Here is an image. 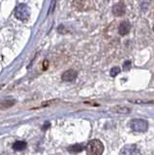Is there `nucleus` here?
Segmentation results:
<instances>
[{"instance_id": "ddd939ff", "label": "nucleus", "mask_w": 154, "mask_h": 155, "mask_svg": "<svg viewBox=\"0 0 154 155\" xmlns=\"http://www.w3.org/2000/svg\"><path fill=\"white\" fill-rule=\"evenodd\" d=\"M131 61H130V60H126V61H124L123 62V69L124 70H129L130 69V68H131Z\"/></svg>"}, {"instance_id": "f257e3e1", "label": "nucleus", "mask_w": 154, "mask_h": 155, "mask_svg": "<svg viewBox=\"0 0 154 155\" xmlns=\"http://www.w3.org/2000/svg\"><path fill=\"white\" fill-rule=\"evenodd\" d=\"M87 155H102L104 151V145L98 140H93L86 144L85 147Z\"/></svg>"}, {"instance_id": "0eeeda50", "label": "nucleus", "mask_w": 154, "mask_h": 155, "mask_svg": "<svg viewBox=\"0 0 154 155\" xmlns=\"http://www.w3.org/2000/svg\"><path fill=\"white\" fill-rule=\"evenodd\" d=\"M130 29H131V24H130V22L128 21H125L119 24L118 32L120 35L124 36V35H127V34L130 32Z\"/></svg>"}, {"instance_id": "4468645a", "label": "nucleus", "mask_w": 154, "mask_h": 155, "mask_svg": "<svg viewBox=\"0 0 154 155\" xmlns=\"http://www.w3.org/2000/svg\"><path fill=\"white\" fill-rule=\"evenodd\" d=\"M134 103H138V104H153L154 105V101H148V102H142V101H132Z\"/></svg>"}, {"instance_id": "f8f14e48", "label": "nucleus", "mask_w": 154, "mask_h": 155, "mask_svg": "<svg viewBox=\"0 0 154 155\" xmlns=\"http://www.w3.org/2000/svg\"><path fill=\"white\" fill-rule=\"evenodd\" d=\"M119 73H120V68L117 67V66H115V67L112 68V70H110V76H112V77H115V76H117Z\"/></svg>"}, {"instance_id": "7ed1b4c3", "label": "nucleus", "mask_w": 154, "mask_h": 155, "mask_svg": "<svg viewBox=\"0 0 154 155\" xmlns=\"http://www.w3.org/2000/svg\"><path fill=\"white\" fill-rule=\"evenodd\" d=\"M130 127L135 132H146L148 128V123L146 120L141 118H135L130 122Z\"/></svg>"}, {"instance_id": "2eb2a0df", "label": "nucleus", "mask_w": 154, "mask_h": 155, "mask_svg": "<svg viewBox=\"0 0 154 155\" xmlns=\"http://www.w3.org/2000/svg\"><path fill=\"white\" fill-rule=\"evenodd\" d=\"M153 31H154V25H153Z\"/></svg>"}, {"instance_id": "1a4fd4ad", "label": "nucleus", "mask_w": 154, "mask_h": 155, "mask_svg": "<svg viewBox=\"0 0 154 155\" xmlns=\"http://www.w3.org/2000/svg\"><path fill=\"white\" fill-rule=\"evenodd\" d=\"M27 147V143L23 140H18L15 143L13 144V148L16 149V150H23L25 149Z\"/></svg>"}, {"instance_id": "9d476101", "label": "nucleus", "mask_w": 154, "mask_h": 155, "mask_svg": "<svg viewBox=\"0 0 154 155\" xmlns=\"http://www.w3.org/2000/svg\"><path fill=\"white\" fill-rule=\"evenodd\" d=\"M84 149V145L83 144H74V145H71V147H68V150L72 153H78L80 152L81 150Z\"/></svg>"}, {"instance_id": "423d86ee", "label": "nucleus", "mask_w": 154, "mask_h": 155, "mask_svg": "<svg viewBox=\"0 0 154 155\" xmlns=\"http://www.w3.org/2000/svg\"><path fill=\"white\" fill-rule=\"evenodd\" d=\"M125 11H126V8H125V5L123 3H117L113 7V13L116 17L123 16L125 14Z\"/></svg>"}, {"instance_id": "39448f33", "label": "nucleus", "mask_w": 154, "mask_h": 155, "mask_svg": "<svg viewBox=\"0 0 154 155\" xmlns=\"http://www.w3.org/2000/svg\"><path fill=\"white\" fill-rule=\"evenodd\" d=\"M77 76H78V73H77L73 69H70V70L63 73L61 79H62V81H73L77 78Z\"/></svg>"}, {"instance_id": "20e7f679", "label": "nucleus", "mask_w": 154, "mask_h": 155, "mask_svg": "<svg viewBox=\"0 0 154 155\" xmlns=\"http://www.w3.org/2000/svg\"><path fill=\"white\" fill-rule=\"evenodd\" d=\"M121 155H142L139 149L135 144H127L121 149Z\"/></svg>"}, {"instance_id": "f03ea898", "label": "nucleus", "mask_w": 154, "mask_h": 155, "mask_svg": "<svg viewBox=\"0 0 154 155\" xmlns=\"http://www.w3.org/2000/svg\"><path fill=\"white\" fill-rule=\"evenodd\" d=\"M15 17L21 21H27L30 17V10L26 4L18 5L15 10Z\"/></svg>"}, {"instance_id": "6e6552de", "label": "nucleus", "mask_w": 154, "mask_h": 155, "mask_svg": "<svg viewBox=\"0 0 154 155\" xmlns=\"http://www.w3.org/2000/svg\"><path fill=\"white\" fill-rule=\"evenodd\" d=\"M110 110H112V111H113V113L121 114H126L131 113V109L125 106H115V107H113Z\"/></svg>"}, {"instance_id": "9b49d317", "label": "nucleus", "mask_w": 154, "mask_h": 155, "mask_svg": "<svg viewBox=\"0 0 154 155\" xmlns=\"http://www.w3.org/2000/svg\"><path fill=\"white\" fill-rule=\"evenodd\" d=\"M16 104V100L14 99H7V100H3L1 103L2 109H6V108H11L14 105Z\"/></svg>"}]
</instances>
